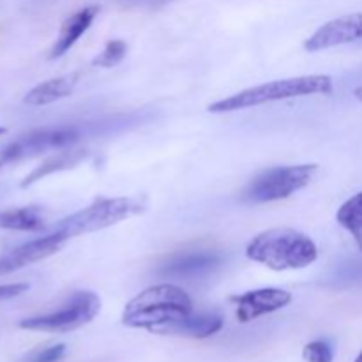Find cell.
<instances>
[{
  "mask_svg": "<svg viewBox=\"0 0 362 362\" xmlns=\"http://www.w3.org/2000/svg\"><path fill=\"white\" fill-rule=\"evenodd\" d=\"M193 315V300L177 285L163 283L145 288L126 304L122 324L131 329H145L166 334L170 327Z\"/></svg>",
  "mask_w": 362,
  "mask_h": 362,
  "instance_id": "obj_1",
  "label": "cell"
},
{
  "mask_svg": "<svg viewBox=\"0 0 362 362\" xmlns=\"http://www.w3.org/2000/svg\"><path fill=\"white\" fill-rule=\"evenodd\" d=\"M246 257L272 271H296L317 260L318 247L306 233L292 228H271L250 240Z\"/></svg>",
  "mask_w": 362,
  "mask_h": 362,
  "instance_id": "obj_2",
  "label": "cell"
},
{
  "mask_svg": "<svg viewBox=\"0 0 362 362\" xmlns=\"http://www.w3.org/2000/svg\"><path fill=\"white\" fill-rule=\"evenodd\" d=\"M334 83L327 74H308V76L285 78V80H274L269 83L257 85V87L246 88L237 94L228 95L225 99L209 105L211 113H228L237 110L253 108V106L267 105V103L283 101V99L304 98V95L315 94H331Z\"/></svg>",
  "mask_w": 362,
  "mask_h": 362,
  "instance_id": "obj_3",
  "label": "cell"
},
{
  "mask_svg": "<svg viewBox=\"0 0 362 362\" xmlns=\"http://www.w3.org/2000/svg\"><path fill=\"white\" fill-rule=\"evenodd\" d=\"M141 211H144V204L138 198H98L88 207L62 219L57 226V232L64 233L67 239H71V237L105 230L124 219H129L131 216L140 214Z\"/></svg>",
  "mask_w": 362,
  "mask_h": 362,
  "instance_id": "obj_4",
  "label": "cell"
},
{
  "mask_svg": "<svg viewBox=\"0 0 362 362\" xmlns=\"http://www.w3.org/2000/svg\"><path fill=\"white\" fill-rule=\"evenodd\" d=\"M317 165L274 166L258 173L246 186L243 200L250 204H267L290 198L306 187L317 175Z\"/></svg>",
  "mask_w": 362,
  "mask_h": 362,
  "instance_id": "obj_5",
  "label": "cell"
},
{
  "mask_svg": "<svg viewBox=\"0 0 362 362\" xmlns=\"http://www.w3.org/2000/svg\"><path fill=\"white\" fill-rule=\"evenodd\" d=\"M101 310V299L92 292H74L59 310L25 318L20 327L39 332H69L90 324Z\"/></svg>",
  "mask_w": 362,
  "mask_h": 362,
  "instance_id": "obj_6",
  "label": "cell"
},
{
  "mask_svg": "<svg viewBox=\"0 0 362 362\" xmlns=\"http://www.w3.org/2000/svg\"><path fill=\"white\" fill-rule=\"evenodd\" d=\"M78 140H80V131L73 126L42 127V129L30 131L7 145L0 154V159L4 163L21 161V159L45 154V152L64 151L67 147H73Z\"/></svg>",
  "mask_w": 362,
  "mask_h": 362,
  "instance_id": "obj_7",
  "label": "cell"
},
{
  "mask_svg": "<svg viewBox=\"0 0 362 362\" xmlns=\"http://www.w3.org/2000/svg\"><path fill=\"white\" fill-rule=\"evenodd\" d=\"M66 240L69 239L64 233L55 230V233L39 237V239L30 240V243L21 244L20 247H14L13 251L0 257V276L20 271V269L27 267V265H32L35 262H41L45 258L52 257V255L59 253L64 247V244H66Z\"/></svg>",
  "mask_w": 362,
  "mask_h": 362,
  "instance_id": "obj_8",
  "label": "cell"
},
{
  "mask_svg": "<svg viewBox=\"0 0 362 362\" xmlns=\"http://www.w3.org/2000/svg\"><path fill=\"white\" fill-rule=\"evenodd\" d=\"M357 39H362V13L346 14L327 21L304 42V48L310 53H317L334 46L349 45Z\"/></svg>",
  "mask_w": 362,
  "mask_h": 362,
  "instance_id": "obj_9",
  "label": "cell"
},
{
  "mask_svg": "<svg viewBox=\"0 0 362 362\" xmlns=\"http://www.w3.org/2000/svg\"><path fill=\"white\" fill-rule=\"evenodd\" d=\"M232 300L237 304V320L247 324L288 306L292 303V293L281 288H258L232 297Z\"/></svg>",
  "mask_w": 362,
  "mask_h": 362,
  "instance_id": "obj_10",
  "label": "cell"
},
{
  "mask_svg": "<svg viewBox=\"0 0 362 362\" xmlns=\"http://www.w3.org/2000/svg\"><path fill=\"white\" fill-rule=\"evenodd\" d=\"M221 264V255L216 251L198 250L189 253H177L170 257L165 264L159 267L158 274L163 278L189 279L212 272Z\"/></svg>",
  "mask_w": 362,
  "mask_h": 362,
  "instance_id": "obj_11",
  "label": "cell"
},
{
  "mask_svg": "<svg viewBox=\"0 0 362 362\" xmlns=\"http://www.w3.org/2000/svg\"><path fill=\"white\" fill-rule=\"evenodd\" d=\"M99 13V7L88 6L83 9L76 11L74 14H71L66 21L62 23L59 32V37H57L55 45H53L52 53H49V59H59L64 53L69 52L74 45L78 42V39L85 34V32L90 28L92 21L95 20Z\"/></svg>",
  "mask_w": 362,
  "mask_h": 362,
  "instance_id": "obj_12",
  "label": "cell"
},
{
  "mask_svg": "<svg viewBox=\"0 0 362 362\" xmlns=\"http://www.w3.org/2000/svg\"><path fill=\"white\" fill-rule=\"evenodd\" d=\"M78 80H80V76L74 73L42 81L25 94L23 103L28 106H46L60 101V99L69 98L76 88Z\"/></svg>",
  "mask_w": 362,
  "mask_h": 362,
  "instance_id": "obj_13",
  "label": "cell"
},
{
  "mask_svg": "<svg viewBox=\"0 0 362 362\" xmlns=\"http://www.w3.org/2000/svg\"><path fill=\"white\" fill-rule=\"evenodd\" d=\"M223 329V318L219 315H191L166 331L165 336H187V338L204 339L214 336Z\"/></svg>",
  "mask_w": 362,
  "mask_h": 362,
  "instance_id": "obj_14",
  "label": "cell"
},
{
  "mask_svg": "<svg viewBox=\"0 0 362 362\" xmlns=\"http://www.w3.org/2000/svg\"><path fill=\"white\" fill-rule=\"evenodd\" d=\"M45 226V214L39 207H20L0 212V228L4 230L39 232Z\"/></svg>",
  "mask_w": 362,
  "mask_h": 362,
  "instance_id": "obj_15",
  "label": "cell"
},
{
  "mask_svg": "<svg viewBox=\"0 0 362 362\" xmlns=\"http://www.w3.org/2000/svg\"><path fill=\"white\" fill-rule=\"evenodd\" d=\"M83 158H85V151H73V148H69V151L57 152V154H53L52 158L46 159L42 165H39L37 168L32 170V172L25 177L23 182H21V187L32 186L34 182H37V180L45 179V177L52 175V173L55 172H62V170L73 168V166H76Z\"/></svg>",
  "mask_w": 362,
  "mask_h": 362,
  "instance_id": "obj_16",
  "label": "cell"
},
{
  "mask_svg": "<svg viewBox=\"0 0 362 362\" xmlns=\"http://www.w3.org/2000/svg\"><path fill=\"white\" fill-rule=\"evenodd\" d=\"M336 219H338L339 226H343L354 237L362 253V191L349 198L338 209Z\"/></svg>",
  "mask_w": 362,
  "mask_h": 362,
  "instance_id": "obj_17",
  "label": "cell"
},
{
  "mask_svg": "<svg viewBox=\"0 0 362 362\" xmlns=\"http://www.w3.org/2000/svg\"><path fill=\"white\" fill-rule=\"evenodd\" d=\"M126 53H127L126 42H124L122 39H112V41L106 42L105 49H103L99 55L94 57L92 66L106 67V69H110V67L117 66V64L126 57Z\"/></svg>",
  "mask_w": 362,
  "mask_h": 362,
  "instance_id": "obj_18",
  "label": "cell"
},
{
  "mask_svg": "<svg viewBox=\"0 0 362 362\" xmlns=\"http://www.w3.org/2000/svg\"><path fill=\"white\" fill-rule=\"evenodd\" d=\"M64 354H66V345L59 343V345L34 350V352L27 354L20 362H59Z\"/></svg>",
  "mask_w": 362,
  "mask_h": 362,
  "instance_id": "obj_19",
  "label": "cell"
},
{
  "mask_svg": "<svg viewBox=\"0 0 362 362\" xmlns=\"http://www.w3.org/2000/svg\"><path fill=\"white\" fill-rule=\"evenodd\" d=\"M303 357L306 362H332V350L325 341H311L303 349Z\"/></svg>",
  "mask_w": 362,
  "mask_h": 362,
  "instance_id": "obj_20",
  "label": "cell"
},
{
  "mask_svg": "<svg viewBox=\"0 0 362 362\" xmlns=\"http://www.w3.org/2000/svg\"><path fill=\"white\" fill-rule=\"evenodd\" d=\"M28 288H30L28 283H7V285H0V303L14 299V297H20Z\"/></svg>",
  "mask_w": 362,
  "mask_h": 362,
  "instance_id": "obj_21",
  "label": "cell"
},
{
  "mask_svg": "<svg viewBox=\"0 0 362 362\" xmlns=\"http://www.w3.org/2000/svg\"><path fill=\"white\" fill-rule=\"evenodd\" d=\"M354 95H356L357 101L362 103V85H361V87H357L356 90H354Z\"/></svg>",
  "mask_w": 362,
  "mask_h": 362,
  "instance_id": "obj_22",
  "label": "cell"
},
{
  "mask_svg": "<svg viewBox=\"0 0 362 362\" xmlns=\"http://www.w3.org/2000/svg\"><path fill=\"white\" fill-rule=\"evenodd\" d=\"M354 362H362V352L359 354V356H357V359H356V361H354Z\"/></svg>",
  "mask_w": 362,
  "mask_h": 362,
  "instance_id": "obj_23",
  "label": "cell"
},
{
  "mask_svg": "<svg viewBox=\"0 0 362 362\" xmlns=\"http://www.w3.org/2000/svg\"><path fill=\"white\" fill-rule=\"evenodd\" d=\"M136 2H148V4H152V2H156V0H136Z\"/></svg>",
  "mask_w": 362,
  "mask_h": 362,
  "instance_id": "obj_24",
  "label": "cell"
},
{
  "mask_svg": "<svg viewBox=\"0 0 362 362\" xmlns=\"http://www.w3.org/2000/svg\"><path fill=\"white\" fill-rule=\"evenodd\" d=\"M2 134H6V127H0V136H2Z\"/></svg>",
  "mask_w": 362,
  "mask_h": 362,
  "instance_id": "obj_25",
  "label": "cell"
},
{
  "mask_svg": "<svg viewBox=\"0 0 362 362\" xmlns=\"http://www.w3.org/2000/svg\"><path fill=\"white\" fill-rule=\"evenodd\" d=\"M2 165H4V161H2V159H0V168H2Z\"/></svg>",
  "mask_w": 362,
  "mask_h": 362,
  "instance_id": "obj_26",
  "label": "cell"
}]
</instances>
